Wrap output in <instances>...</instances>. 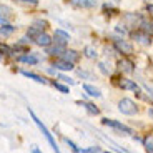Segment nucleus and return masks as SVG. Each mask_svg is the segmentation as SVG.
<instances>
[{
	"mask_svg": "<svg viewBox=\"0 0 153 153\" xmlns=\"http://www.w3.org/2000/svg\"><path fill=\"white\" fill-rule=\"evenodd\" d=\"M118 110L123 115H135L138 113V107L131 98H122L118 102Z\"/></svg>",
	"mask_w": 153,
	"mask_h": 153,
	"instance_id": "f03ea898",
	"label": "nucleus"
},
{
	"mask_svg": "<svg viewBox=\"0 0 153 153\" xmlns=\"http://www.w3.org/2000/svg\"><path fill=\"white\" fill-rule=\"evenodd\" d=\"M108 143H111V145H113V148L117 150V152H118V153H128V152H126V150H123L122 146H118V145H115V143L111 142V140H108Z\"/></svg>",
	"mask_w": 153,
	"mask_h": 153,
	"instance_id": "c756f323",
	"label": "nucleus"
},
{
	"mask_svg": "<svg viewBox=\"0 0 153 153\" xmlns=\"http://www.w3.org/2000/svg\"><path fill=\"white\" fill-rule=\"evenodd\" d=\"M65 52V47L62 45H48L47 47V53L52 55V57H55V55H62Z\"/></svg>",
	"mask_w": 153,
	"mask_h": 153,
	"instance_id": "ddd939ff",
	"label": "nucleus"
},
{
	"mask_svg": "<svg viewBox=\"0 0 153 153\" xmlns=\"http://www.w3.org/2000/svg\"><path fill=\"white\" fill-rule=\"evenodd\" d=\"M15 32V27H12L10 23H7V25H4V27L0 28V33H4V35H10Z\"/></svg>",
	"mask_w": 153,
	"mask_h": 153,
	"instance_id": "b1692460",
	"label": "nucleus"
},
{
	"mask_svg": "<svg viewBox=\"0 0 153 153\" xmlns=\"http://www.w3.org/2000/svg\"><path fill=\"white\" fill-rule=\"evenodd\" d=\"M28 113H30L32 120H33V122H35V125L38 126V130L42 131V133H43V137L47 138V142H48V145L52 146V150H53L55 153H62V152H60V148H58V145H57V142H55V140H53V137H52V133H50V131H48V128H47V126H45V125H43V123H42V120H40V118H38V117H37V115L33 113V110H32V108H28Z\"/></svg>",
	"mask_w": 153,
	"mask_h": 153,
	"instance_id": "f257e3e1",
	"label": "nucleus"
},
{
	"mask_svg": "<svg viewBox=\"0 0 153 153\" xmlns=\"http://www.w3.org/2000/svg\"><path fill=\"white\" fill-rule=\"evenodd\" d=\"M83 53H85V57H88V58H97V50L93 48V47H85V50H83Z\"/></svg>",
	"mask_w": 153,
	"mask_h": 153,
	"instance_id": "412c9836",
	"label": "nucleus"
},
{
	"mask_svg": "<svg viewBox=\"0 0 153 153\" xmlns=\"http://www.w3.org/2000/svg\"><path fill=\"white\" fill-rule=\"evenodd\" d=\"M145 148L148 153H153V148H152V135H148V138L145 140Z\"/></svg>",
	"mask_w": 153,
	"mask_h": 153,
	"instance_id": "bb28decb",
	"label": "nucleus"
},
{
	"mask_svg": "<svg viewBox=\"0 0 153 153\" xmlns=\"http://www.w3.org/2000/svg\"><path fill=\"white\" fill-rule=\"evenodd\" d=\"M117 32H120V33H125V28H122V25H118V27H117Z\"/></svg>",
	"mask_w": 153,
	"mask_h": 153,
	"instance_id": "f704fd0d",
	"label": "nucleus"
},
{
	"mask_svg": "<svg viewBox=\"0 0 153 153\" xmlns=\"http://www.w3.org/2000/svg\"><path fill=\"white\" fill-rule=\"evenodd\" d=\"M107 153H111V152H107Z\"/></svg>",
	"mask_w": 153,
	"mask_h": 153,
	"instance_id": "c9c22d12",
	"label": "nucleus"
},
{
	"mask_svg": "<svg viewBox=\"0 0 153 153\" xmlns=\"http://www.w3.org/2000/svg\"><path fill=\"white\" fill-rule=\"evenodd\" d=\"M70 40V35L67 33V32L60 30V28H57L55 30V40H52V42H55V45H62V47H65L67 43H68Z\"/></svg>",
	"mask_w": 153,
	"mask_h": 153,
	"instance_id": "39448f33",
	"label": "nucleus"
},
{
	"mask_svg": "<svg viewBox=\"0 0 153 153\" xmlns=\"http://www.w3.org/2000/svg\"><path fill=\"white\" fill-rule=\"evenodd\" d=\"M140 25H142V32H145V33H148V35H152V22H143L142 20V23H140Z\"/></svg>",
	"mask_w": 153,
	"mask_h": 153,
	"instance_id": "393cba45",
	"label": "nucleus"
},
{
	"mask_svg": "<svg viewBox=\"0 0 153 153\" xmlns=\"http://www.w3.org/2000/svg\"><path fill=\"white\" fill-rule=\"evenodd\" d=\"M103 8H105V12H117L115 8H111L110 5H103Z\"/></svg>",
	"mask_w": 153,
	"mask_h": 153,
	"instance_id": "2f4dec72",
	"label": "nucleus"
},
{
	"mask_svg": "<svg viewBox=\"0 0 153 153\" xmlns=\"http://www.w3.org/2000/svg\"><path fill=\"white\" fill-rule=\"evenodd\" d=\"M53 67L55 68H58V70H62V72H67V70H72L73 68V63H70V62H67V60H55L53 62Z\"/></svg>",
	"mask_w": 153,
	"mask_h": 153,
	"instance_id": "f8f14e48",
	"label": "nucleus"
},
{
	"mask_svg": "<svg viewBox=\"0 0 153 153\" xmlns=\"http://www.w3.org/2000/svg\"><path fill=\"white\" fill-rule=\"evenodd\" d=\"M133 38H135V40H138L140 43H143V45H150V35L145 33V32H135Z\"/></svg>",
	"mask_w": 153,
	"mask_h": 153,
	"instance_id": "4468645a",
	"label": "nucleus"
},
{
	"mask_svg": "<svg viewBox=\"0 0 153 153\" xmlns=\"http://www.w3.org/2000/svg\"><path fill=\"white\" fill-rule=\"evenodd\" d=\"M70 4L78 8H93L97 5V0H70Z\"/></svg>",
	"mask_w": 153,
	"mask_h": 153,
	"instance_id": "6e6552de",
	"label": "nucleus"
},
{
	"mask_svg": "<svg viewBox=\"0 0 153 153\" xmlns=\"http://www.w3.org/2000/svg\"><path fill=\"white\" fill-rule=\"evenodd\" d=\"M22 73L25 76H28V78H32L33 82H37V83H47V80L43 78V76L37 75V73H32V72H27V70H22Z\"/></svg>",
	"mask_w": 153,
	"mask_h": 153,
	"instance_id": "f3484780",
	"label": "nucleus"
},
{
	"mask_svg": "<svg viewBox=\"0 0 153 153\" xmlns=\"http://www.w3.org/2000/svg\"><path fill=\"white\" fill-rule=\"evenodd\" d=\"M13 2H15V4L23 5V7H37V5H38L37 0H13Z\"/></svg>",
	"mask_w": 153,
	"mask_h": 153,
	"instance_id": "aec40b11",
	"label": "nucleus"
},
{
	"mask_svg": "<svg viewBox=\"0 0 153 153\" xmlns=\"http://www.w3.org/2000/svg\"><path fill=\"white\" fill-rule=\"evenodd\" d=\"M83 90L88 93V95L95 97V98H98V97H102V93H100V90H98V88H95L93 85H88V83H85V85H83Z\"/></svg>",
	"mask_w": 153,
	"mask_h": 153,
	"instance_id": "a211bd4d",
	"label": "nucleus"
},
{
	"mask_svg": "<svg viewBox=\"0 0 153 153\" xmlns=\"http://www.w3.org/2000/svg\"><path fill=\"white\" fill-rule=\"evenodd\" d=\"M13 17V10L7 5H2L0 4V19H5V20H10Z\"/></svg>",
	"mask_w": 153,
	"mask_h": 153,
	"instance_id": "2eb2a0df",
	"label": "nucleus"
},
{
	"mask_svg": "<svg viewBox=\"0 0 153 153\" xmlns=\"http://www.w3.org/2000/svg\"><path fill=\"white\" fill-rule=\"evenodd\" d=\"M38 33H40V30H38V28H35V27L28 28V38H35Z\"/></svg>",
	"mask_w": 153,
	"mask_h": 153,
	"instance_id": "cd10ccee",
	"label": "nucleus"
},
{
	"mask_svg": "<svg viewBox=\"0 0 153 153\" xmlns=\"http://www.w3.org/2000/svg\"><path fill=\"white\" fill-rule=\"evenodd\" d=\"M98 67H100V70L103 73H110V68H107V65L105 63H98Z\"/></svg>",
	"mask_w": 153,
	"mask_h": 153,
	"instance_id": "7c9ffc66",
	"label": "nucleus"
},
{
	"mask_svg": "<svg viewBox=\"0 0 153 153\" xmlns=\"http://www.w3.org/2000/svg\"><path fill=\"white\" fill-rule=\"evenodd\" d=\"M78 73H80V76H85V78H90V75H88L87 72H82V70H80Z\"/></svg>",
	"mask_w": 153,
	"mask_h": 153,
	"instance_id": "72a5a7b5",
	"label": "nucleus"
},
{
	"mask_svg": "<svg viewBox=\"0 0 153 153\" xmlns=\"http://www.w3.org/2000/svg\"><path fill=\"white\" fill-rule=\"evenodd\" d=\"M118 83L120 88H123V90H133L135 93H140V87H138L137 83H135L133 80H126V78H122L120 82H117Z\"/></svg>",
	"mask_w": 153,
	"mask_h": 153,
	"instance_id": "423d86ee",
	"label": "nucleus"
},
{
	"mask_svg": "<svg viewBox=\"0 0 153 153\" xmlns=\"http://www.w3.org/2000/svg\"><path fill=\"white\" fill-rule=\"evenodd\" d=\"M118 68L122 70L123 73H131L135 70V65H133V62L128 60V58H122V60L118 62Z\"/></svg>",
	"mask_w": 153,
	"mask_h": 153,
	"instance_id": "0eeeda50",
	"label": "nucleus"
},
{
	"mask_svg": "<svg viewBox=\"0 0 153 153\" xmlns=\"http://www.w3.org/2000/svg\"><path fill=\"white\" fill-rule=\"evenodd\" d=\"M0 53H4V55H13V48L8 45H5V43H0Z\"/></svg>",
	"mask_w": 153,
	"mask_h": 153,
	"instance_id": "5701e85b",
	"label": "nucleus"
},
{
	"mask_svg": "<svg viewBox=\"0 0 153 153\" xmlns=\"http://www.w3.org/2000/svg\"><path fill=\"white\" fill-rule=\"evenodd\" d=\"M103 125H107V126H111L113 130H118V131H123V133H126V135H131L133 133V130H131L130 126H126V125H123V123H120V122H117V120H108V118H105L103 122Z\"/></svg>",
	"mask_w": 153,
	"mask_h": 153,
	"instance_id": "20e7f679",
	"label": "nucleus"
},
{
	"mask_svg": "<svg viewBox=\"0 0 153 153\" xmlns=\"http://www.w3.org/2000/svg\"><path fill=\"white\" fill-rule=\"evenodd\" d=\"M113 45H115V48L118 50L120 53H123V55H131L133 53V47H131V43H128L126 40H123V38H115Z\"/></svg>",
	"mask_w": 153,
	"mask_h": 153,
	"instance_id": "7ed1b4c3",
	"label": "nucleus"
},
{
	"mask_svg": "<svg viewBox=\"0 0 153 153\" xmlns=\"http://www.w3.org/2000/svg\"><path fill=\"white\" fill-rule=\"evenodd\" d=\"M32 153H42V152L37 148V145H33V146H32Z\"/></svg>",
	"mask_w": 153,
	"mask_h": 153,
	"instance_id": "473e14b6",
	"label": "nucleus"
},
{
	"mask_svg": "<svg viewBox=\"0 0 153 153\" xmlns=\"http://www.w3.org/2000/svg\"><path fill=\"white\" fill-rule=\"evenodd\" d=\"M53 87L57 88V90H60L62 93H70V92H68V87H65V85L58 83V82H53Z\"/></svg>",
	"mask_w": 153,
	"mask_h": 153,
	"instance_id": "a878e982",
	"label": "nucleus"
},
{
	"mask_svg": "<svg viewBox=\"0 0 153 153\" xmlns=\"http://www.w3.org/2000/svg\"><path fill=\"white\" fill-rule=\"evenodd\" d=\"M123 20H125V23H128L130 27H138V25L142 23V19L138 15H135V13H126Z\"/></svg>",
	"mask_w": 153,
	"mask_h": 153,
	"instance_id": "9b49d317",
	"label": "nucleus"
},
{
	"mask_svg": "<svg viewBox=\"0 0 153 153\" xmlns=\"http://www.w3.org/2000/svg\"><path fill=\"white\" fill-rule=\"evenodd\" d=\"M58 78H60L62 82H65V83H70V85L75 83V80H72V78H68V76H65V75H58Z\"/></svg>",
	"mask_w": 153,
	"mask_h": 153,
	"instance_id": "c85d7f7f",
	"label": "nucleus"
},
{
	"mask_svg": "<svg viewBox=\"0 0 153 153\" xmlns=\"http://www.w3.org/2000/svg\"><path fill=\"white\" fill-rule=\"evenodd\" d=\"M62 55H63V60L70 62V63H75V62H78V58H80V53L75 52V50H65Z\"/></svg>",
	"mask_w": 153,
	"mask_h": 153,
	"instance_id": "9d476101",
	"label": "nucleus"
},
{
	"mask_svg": "<svg viewBox=\"0 0 153 153\" xmlns=\"http://www.w3.org/2000/svg\"><path fill=\"white\" fill-rule=\"evenodd\" d=\"M78 103H80V105H83V107L88 110V113H92V115H98V113H100V110H98V108H97L93 103H90V102H78Z\"/></svg>",
	"mask_w": 153,
	"mask_h": 153,
	"instance_id": "6ab92c4d",
	"label": "nucleus"
},
{
	"mask_svg": "<svg viewBox=\"0 0 153 153\" xmlns=\"http://www.w3.org/2000/svg\"><path fill=\"white\" fill-rule=\"evenodd\" d=\"M33 27L42 32V30H45V28L48 27V23H47V20H40V19H38V20H35V22H33Z\"/></svg>",
	"mask_w": 153,
	"mask_h": 153,
	"instance_id": "4be33fe9",
	"label": "nucleus"
},
{
	"mask_svg": "<svg viewBox=\"0 0 153 153\" xmlns=\"http://www.w3.org/2000/svg\"><path fill=\"white\" fill-rule=\"evenodd\" d=\"M35 43H37V45H40V47H48V45H52V37L40 32V33L35 37Z\"/></svg>",
	"mask_w": 153,
	"mask_h": 153,
	"instance_id": "1a4fd4ad",
	"label": "nucleus"
},
{
	"mask_svg": "<svg viewBox=\"0 0 153 153\" xmlns=\"http://www.w3.org/2000/svg\"><path fill=\"white\" fill-rule=\"evenodd\" d=\"M20 62H23V63H28V65H35V63H38V57H35V55L28 53V55H22V57H19Z\"/></svg>",
	"mask_w": 153,
	"mask_h": 153,
	"instance_id": "dca6fc26",
	"label": "nucleus"
}]
</instances>
